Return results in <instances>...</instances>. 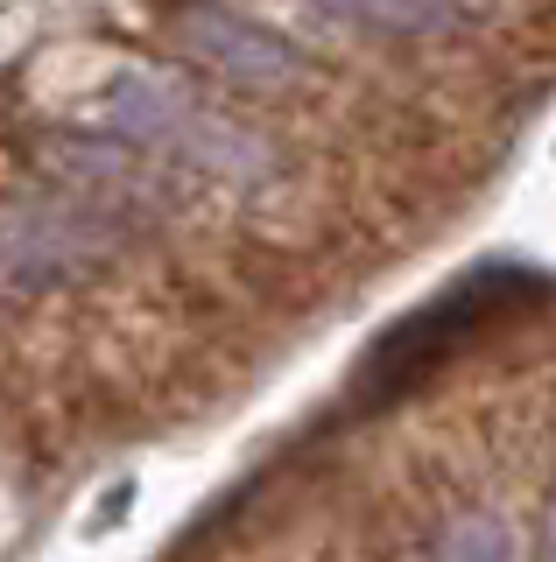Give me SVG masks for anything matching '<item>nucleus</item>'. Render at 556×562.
I'll use <instances>...</instances> for the list:
<instances>
[{
	"instance_id": "obj_4",
	"label": "nucleus",
	"mask_w": 556,
	"mask_h": 562,
	"mask_svg": "<svg viewBox=\"0 0 556 562\" xmlns=\"http://www.w3.org/2000/svg\"><path fill=\"white\" fill-rule=\"evenodd\" d=\"M36 162L57 176L64 198L92 204L99 218L113 225H155L184 204V176H169L163 162H148L142 148H127L120 134L107 127H64V134H43L36 140Z\"/></svg>"
},
{
	"instance_id": "obj_5",
	"label": "nucleus",
	"mask_w": 556,
	"mask_h": 562,
	"mask_svg": "<svg viewBox=\"0 0 556 562\" xmlns=\"http://www.w3.org/2000/svg\"><path fill=\"white\" fill-rule=\"evenodd\" d=\"M310 8L380 43H465L500 22V0H310Z\"/></svg>"
},
{
	"instance_id": "obj_3",
	"label": "nucleus",
	"mask_w": 556,
	"mask_h": 562,
	"mask_svg": "<svg viewBox=\"0 0 556 562\" xmlns=\"http://www.w3.org/2000/svg\"><path fill=\"white\" fill-rule=\"evenodd\" d=\"M169 49L190 70H204V78L233 85L247 99H297L318 78L303 43H289L282 29L254 22V14L225 8V0H177L169 8Z\"/></svg>"
},
{
	"instance_id": "obj_2",
	"label": "nucleus",
	"mask_w": 556,
	"mask_h": 562,
	"mask_svg": "<svg viewBox=\"0 0 556 562\" xmlns=\"http://www.w3.org/2000/svg\"><path fill=\"white\" fill-rule=\"evenodd\" d=\"M120 225L99 218L92 204L64 198V190H29V198H0V289L43 295L64 281H92L113 268Z\"/></svg>"
},
{
	"instance_id": "obj_1",
	"label": "nucleus",
	"mask_w": 556,
	"mask_h": 562,
	"mask_svg": "<svg viewBox=\"0 0 556 562\" xmlns=\"http://www.w3.org/2000/svg\"><path fill=\"white\" fill-rule=\"evenodd\" d=\"M99 120H107V134H120L184 183L268 198L289 176L282 148L260 127H240L233 113H219L204 92H190L184 78H163V70H113V85L99 92Z\"/></svg>"
}]
</instances>
